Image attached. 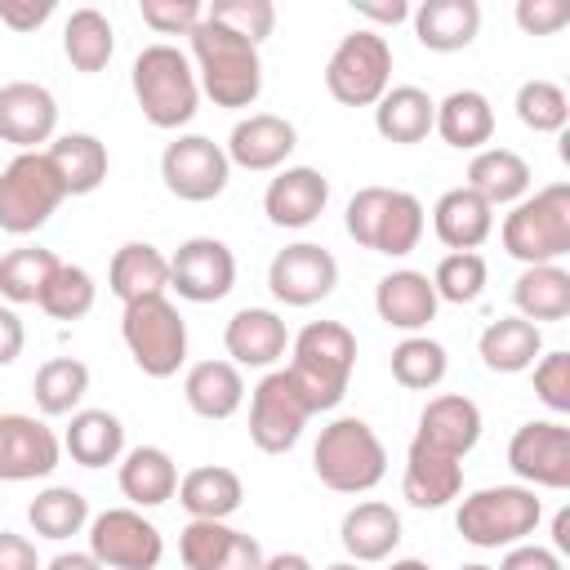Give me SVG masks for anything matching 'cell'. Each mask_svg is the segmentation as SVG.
<instances>
[{
    "mask_svg": "<svg viewBox=\"0 0 570 570\" xmlns=\"http://www.w3.org/2000/svg\"><path fill=\"white\" fill-rule=\"evenodd\" d=\"M191 40V62H196V80L200 89L214 98V107H254L263 94V58L258 45L227 31L223 22H214L209 13L196 22Z\"/></svg>",
    "mask_w": 570,
    "mask_h": 570,
    "instance_id": "6da1fadb",
    "label": "cell"
},
{
    "mask_svg": "<svg viewBox=\"0 0 570 570\" xmlns=\"http://www.w3.org/2000/svg\"><path fill=\"white\" fill-rule=\"evenodd\" d=\"M352 370H356V334L343 321L303 325L294 338V361L285 365V374L294 379V387L312 414L334 410L347 396Z\"/></svg>",
    "mask_w": 570,
    "mask_h": 570,
    "instance_id": "7a4b0ae2",
    "label": "cell"
},
{
    "mask_svg": "<svg viewBox=\"0 0 570 570\" xmlns=\"http://www.w3.org/2000/svg\"><path fill=\"white\" fill-rule=\"evenodd\" d=\"M129 85H134V98H138V111L147 116V125L156 129H178L196 116L200 107V80H196V67L183 49L174 45H147L138 58H134V71H129Z\"/></svg>",
    "mask_w": 570,
    "mask_h": 570,
    "instance_id": "3957f363",
    "label": "cell"
},
{
    "mask_svg": "<svg viewBox=\"0 0 570 570\" xmlns=\"http://www.w3.org/2000/svg\"><path fill=\"white\" fill-rule=\"evenodd\" d=\"M312 472L334 494H365L387 476V450L365 419L343 414L330 428H321L312 450Z\"/></svg>",
    "mask_w": 570,
    "mask_h": 570,
    "instance_id": "277c9868",
    "label": "cell"
},
{
    "mask_svg": "<svg viewBox=\"0 0 570 570\" xmlns=\"http://www.w3.org/2000/svg\"><path fill=\"white\" fill-rule=\"evenodd\" d=\"M343 227L361 249H374V254H387V258H405L410 249H419L423 205H419V196H410L401 187H361L347 200Z\"/></svg>",
    "mask_w": 570,
    "mask_h": 570,
    "instance_id": "5b68a950",
    "label": "cell"
},
{
    "mask_svg": "<svg viewBox=\"0 0 570 570\" xmlns=\"http://www.w3.org/2000/svg\"><path fill=\"white\" fill-rule=\"evenodd\" d=\"M543 521V503L530 485H485L472 490L459 512L454 525L463 534V543L472 548H517L534 534V525Z\"/></svg>",
    "mask_w": 570,
    "mask_h": 570,
    "instance_id": "8992f818",
    "label": "cell"
},
{
    "mask_svg": "<svg viewBox=\"0 0 570 570\" xmlns=\"http://www.w3.org/2000/svg\"><path fill=\"white\" fill-rule=\"evenodd\" d=\"M499 236H503V249L525 267L566 258L570 254V183H548L534 196L517 200Z\"/></svg>",
    "mask_w": 570,
    "mask_h": 570,
    "instance_id": "52a82bcc",
    "label": "cell"
},
{
    "mask_svg": "<svg viewBox=\"0 0 570 570\" xmlns=\"http://www.w3.org/2000/svg\"><path fill=\"white\" fill-rule=\"evenodd\" d=\"M120 338H125L134 365L147 379H169L187 361V321L178 316V307L165 294L160 298L125 303V312H120Z\"/></svg>",
    "mask_w": 570,
    "mask_h": 570,
    "instance_id": "ba28073f",
    "label": "cell"
},
{
    "mask_svg": "<svg viewBox=\"0 0 570 570\" xmlns=\"http://www.w3.org/2000/svg\"><path fill=\"white\" fill-rule=\"evenodd\" d=\"M325 89L343 107H374L392 89V45L370 27L347 31L325 62Z\"/></svg>",
    "mask_w": 570,
    "mask_h": 570,
    "instance_id": "9c48e42d",
    "label": "cell"
},
{
    "mask_svg": "<svg viewBox=\"0 0 570 570\" xmlns=\"http://www.w3.org/2000/svg\"><path fill=\"white\" fill-rule=\"evenodd\" d=\"M62 200H67V191H62L53 165L45 160V151H18L0 169V232L31 236L53 218V209Z\"/></svg>",
    "mask_w": 570,
    "mask_h": 570,
    "instance_id": "30bf717a",
    "label": "cell"
},
{
    "mask_svg": "<svg viewBox=\"0 0 570 570\" xmlns=\"http://www.w3.org/2000/svg\"><path fill=\"white\" fill-rule=\"evenodd\" d=\"M89 557L102 570H156L165 534L138 508H107L89 521Z\"/></svg>",
    "mask_w": 570,
    "mask_h": 570,
    "instance_id": "8fae6325",
    "label": "cell"
},
{
    "mask_svg": "<svg viewBox=\"0 0 570 570\" xmlns=\"http://www.w3.org/2000/svg\"><path fill=\"white\" fill-rule=\"evenodd\" d=\"M160 178H165V191L169 196L191 200V205H205V200H214V196L227 191L232 160H227V151L214 138H205V134H178L160 151Z\"/></svg>",
    "mask_w": 570,
    "mask_h": 570,
    "instance_id": "7c38bea8",
    "label": "cell"
},
{
    "mask_svg": "<svg viewBox=\"0 0 570 570\" xmlns=\"http://www.w3.org/2000/svg\"><path fill=\"white\" fill-rule=\"evenodd\" d=\"M307 419H312V410H307V401L298 396V387L285 370H267L258 379V387L249 392V441L263 454L294 450Z\"/></svg>",
    "mask_w": 570,
    "mask_h": 570,
    "instance_id": "4fadbf2b",
    "label": "cell"
},
{
    "mask_svg": "<svg viewBox=\"0 0 570 570\" xmlns=\"http://www.w3.org/2000/svg\"><path fill=\"white\" fill-rule=\"evenodd\" d=\"M508 468L534 490L570 485V428L561 419H530L508 441Z\"/></svg>",
    "mask_w": 570,
    "mask_h": 570,
    "instance_id": "5bb4252c",
    "label": "cell"
},
{
    "mask_svg": "<svg viewBox=\"0 0 570 570\" xmlns=\"http://www.w3.org/2000/svg\"><path fill=\"white\" fill-rule=\"evenodd\" d=\"M338 285V263L325 245L316 240H298V245H285L272 267H267V289L276 303L285 307H312L321 298H330Z\"/></svg>",
    "mask_w": 570,
    "mask_h": 570,
    "instance_id": "9a60e30c",
    "label": "cell"
},
{
    "mask_svg": "<svg viewBox=\"0 0 570 570\" xmlns=\"http://www.w3.org/2000/svg\"><path fill=\"white\" fill-rule=\"evenodd\" d=\"M236 285V254L214 236H191L169 254V289L187 303H218Z\"/></svg>",
    "mask_w": 570,
    "mask_h": 570,
    "instance_id": "2e32d148",
    "label": "cell"
},
{
    "mask_svg": "<svg viewBox=\"0 0 570 570\" xmlns=\"http://www.w3.org/2000/svg\"><path fill=\"white\" fill-rule=\"evenodd\" d=\"M178 557L187 570H263V543L227 521H187L178 534Z\"/></svg>",
    "mask_w": 570,
    "mask_h": 570,
    "instance_id": "e0dca14e",
    "label": "cell"
},
{
    "mask_svg": "<svg viewBox=\"0 0 570 570\" xmlns=\"http://www.w3.org/2000/svg\"><path fill=\"white\" fill-rule=\"evenodd\" d=\"M62 459V441L36 414H0V481L49 476Z\"/></svg>",
    "mask_w": 570,
    "mask_h": 570,
    "instance_id": "ac0fdd59",
    "label": "cell"
},
{
    "mask_svg": "<svg viewBox=\"0 0 570 570\" xmlns=\"http://www.w3.org/2000/svg\"><path fill=\"white\" fill-rule=\"evenodd\" d=\"M58 129V102L36 80H9L0 85V138L18 151H40V142H53Z\"/></svg>",
    "mask_w": 570,
    "mask_h": 570,
    "instance_id": "d6986e66",
    "label": "cell"
},
{
    "mask_svg": "<svg viewBox=\"0 0 570 570\" xmlns=\"http://www.w3.org/2000/svg\"><path fill=\"white\" fill-rule=\"evenodd\" d=\"M294 147H298V134H294V125L285 116L254 111V116H245V120L232 125L223 151H227L232 165H240L249 174H267V169H281Z\"/></svg>",
    "mask_w": 570,
    "mask_h": 570,
    "instance_id": "ffe728a7",
    "label": "cell"
},
{
    "mask_svg": "<svg viewBox=\"0 0 570 570\" xmlns=\"http://www.w3.org/2000/svg\"><path fill=\"white\" fill-rule=\"evenodd\" d=\"M330 200V178L312 165L281 169L263 191V214L272 227H312Z\"/></svg>",
    "mask_w": 570,
    "mask_h": 570,
    "instance_id": "44dd1931",
    "label": "cell"
},
{
    "mask_svg": "<svg viewBox=\"0 0 570 570\" xmlns=\"http://www.w3.org/2000/svg\"><path fill=\"white\" fill-rule=\"evenodd\" d=\"M414 441H423L428 450H441L450 459H463L476 441H481V405L463 392H441L423 405L419 414V432Z\"/></svg>",
    "mask_w": 570,
    "mask_h": 570,
    "instance_id": "7402d4cb",
    "label": "cell"
},
{
    "mask_svg": "<svg viewBox=\"0 0 570 570\" xmlns=\"http://www.w3.org/2000/svg\"><path fill=\"white\" fill-rule=\"evenodd\" d=\"M436 307H441V298H436L428 272L401 267V272H387V276L374 285V312H379V321L392 325V330L419 334V330H428V321H436Z\"/></svg>",
    "mask_w": 570,
    "mask_h": 570,
    "instance_id": "603a6c76",
    "label": "cell"
},
{
    "mask_svg": "<svg viewBox=\"0 0 570 570\" xmlns=\"http://www.w3.org/2000/svg\"><path fill=\"white\" fill-rule=\"evenodd\" d=\"M223 347L236 370H272L289 347V330L272 307H240L223 330Z\"/></svg>",
    "mask_w": 570,
    "mask_h": 570,
    "instance_id": "cb8c5ba5",
    "label": "cell"
},
{
    "mask_svg": "<svg viewBox=\"0 0 570 570\" xmlns=\"http://www.w3.org/2000/svg\"><path fill=\"white\" fill-rule=\"evenodd\" d=\"M338 543L347 548V557L356 566L365 561H387L401 543V512L392 503H379V499H365L356 508H347L343 525H338Z\"/></svg>",
    "mask_w": 570,
    "mask_h": 570,
    "instance_id": "d4e9b609",
    "label": "cell"
},
{
    "mask_svg": "<svg viewBox=\"0 0 570 570\" xmlns=\"http://www.w3.org/2000/svg\"><path fill=\"white\" fill-rule=\"evenodd\" d=\"M414 36L423 49L432 53H454L468 49L481 31V4L476 0H423L419 9H410Z\"/></svg>",
    "mask_w": 570,
    "mask_h": 570,
    "instance_id": "484cf974",
    "label": "cell"
},
{
    "mask_svg": "<svg viewBox=\"0 0 570 570\" xmlns=\"http://www.w3.org/2000/svg\"><path fill=\"white\" fill-rule=\"evenodd\" d=\"M530 183H534V174H530V160L525 156H517L512 147H481L472 156V165H468V183L463 187H472L494 209V205L525 200L530 196Z\"/></svg>",
    "mask_w": 570,
    "mask_h": 570,
    "instance_id": "4316f807",
    "label": "cell"
},
{
    "mask_svg": "<svg viewBox=\"0 0 570 570\" xmlns=\"http://www.w3.org/2000/svg\"><path fill=\"white\" fill-rule=\"evenodd\" d=\"M107 289H111L120 303L160 298V294L169 289V258H165L156 245H147V240H125V245L111 254Z\"/></svg>",
    "mask_w": 570,
    "mask_h": 570,
    "instance_id": "83f0119b",
    "label": "cell"
},
{
    "mask_svg": "<svg viewBox=\"0 0 570 570\" xmlns=\"http://www.w3.org/2000/svg\"><path fill=\"white\" fill-rule=\"evenodd\" d=\"M401 490L414 508H445L463 490V463L441 454V450H428L423 441H410Z\"/></svg>",
    "mask_w": 570,
    "mask_h": 570,
    "instance_id": "f1b7e54d",
    "label": "cell"
},
{
    "mask_svg": "<svg viewBox=\"0 0 570 570\" xmlns=\"http://www.w3.org/2000/svg\"><path fill=\"white\" fill-rule=\"evenodd\" d=\"M432 232L450 254L454 249H476L494 232V209L472 187H450L432 205Z\"/></svg>",
    "mask_w": 570,
    "mask_h": 570,
    "instance_id": "f546056e",
    "label": "cell"
},
{
    "mask_svg": "<svg viewBox=\"0 0 570 570\" xmlns=\"http://www.w3.org/2000/svg\"><path fill=\"white\" fill-rule=\"evenodd\" d=\"M245 499V485L223 463H200L187 476H178V503L191 521H227Z\"/></svg>",
    "mask_w": 570,
    "mask_h": 570,
    "instance_id": "4dcf8cb0",
    "label": "cell"
},
{
    "mask_svg": "<svg viewBox=\"0 0 570 570\" xmlns=\"http://www.w3.org/2000/svg\"><path fill=\"white\" fill-rule=\"evenodd\" d=\"M120 494L134 508H160L178 494V463L160 445H138L120 459Z\"/></svg>",
    "mask_w": 570,
    "mask_h": 570,
    "instance_id": "1f68e13d",
    "label": "cell"
},
{
    "mask_svg": "<svg viewBox=\"0 0 570 570\" xmlns=\"http://www.w3.org/2000/svg\"><path fill=\"white\" fill-rule=\"evenodd\" d=\"M436 120V102L428 98V89L419 85H392L379 102H374V129L396 142V147H414L432 134Z\"/></svg>",
    "mask_w": 570,
    "mask_h": 570,
    "instance_id": "d6a6232c",
    "label": "cell"
},
{
    "mask_svg": "<svg viewBox=\"0 0 570 570\" xmlns=\"http://www.w3.org/2000/svg\"><path fill=\"white\" fill-rule=\"evenodd\" d=\"M432 129L459 151H481L494 138V107L481 89H454L436 102Z\"/></svg>",
    "mask_w": 570,
    "mask_h": 570,
    "instance_id": "836d02e7",
    "label": "cell"
},
{
    "mask_svg": "<svg viewBox=\"0 0 570 570\" xmlns=\"http://www.w3.org/2000/svg\"><path fill=\"white\" fill-rule=\"evenodd\" d=\"M45 160L53 165L67 196H89L107 178V147L94 134H62L45 147Z\"/></svg>",
    "mask_w": 570,
    "mask_h": 570,
    "instance_id": "e575fe53",
    "label": "cell"
},
{
    "mask_svg": "<svg viewBox=\"0 0 570 570\" xmlns=\"http://www.w3.org/2000/svg\"><path fill=\"white\" fill-rule=\"evenodd\" d=\"M476 352H481L485 370H494V374H521V370H530L543 356V334H539V325H530L521 316H499V321H490L481 330Z\"/></svg>",
    "mask_w": 570,
    "mask_h": 570,
    "instance_id": "d590c367",
    "label": "cell"
},
{
    "mask_svg": "<svg viewBox=\"0 0 570 570\" xmlns=\"http://www.w3.org/2000/svg\"><path fill=\"white\" fill-rule=\"evenodd\" d=\"M183 396L200 419H232L245 405V379L232 361H196L183 379Z\"/></svg>",
    "mask_w": 570,
    "mask_h": 570,
    "instance_id": "8d00e7d4",
    "label": "cell"
},
{
    "mask_svg": "<svg viewBox=\"0 0 570 570\" xmlns=\"http://www.w3.org/2000/svg\"><path fill=\"white\" fill-rule=\"evenodd\" d=\"M512 303H517L521 321H530V325L566 321L570 316V272L561 263L521 267V276L512 281Z\"/></svg>",
    "mask_w": 570,
    "mask_h": 570,
    "instance_id": "74e56055",
    "label": "cell"
},
{
    "mask_svg": "<svg viewBox=\"0 0 570 570\" xmlns=\"http://www.w3.org/2000/svg\"><path fill=\"white\" fill-rule=\"evenodd\" d=\"M62 450L80 468H107L125 454V428L111 410H76L62 436Z\"/></svg>",
    "mask_w": 570,
    "mask_h": 570,
    "instance_id": "f35d334b",
    "label": "cell"
},
{
    "mask_svg": "<svg viewBox=\"0 0 570 570\" xmlns=\"http://www.w3.org/2000/svg\"><path fill=\"white\" fill-rule=\"evenodd\" d=\"M62 53H67V62H71L76 71H85V76L102 71V67L111 62V53H116V31H111L107 13L94 9V4L71 9V18L62 22Z\"/></svg>",
    "mask_w": 570,
    "mask_h": 570,
    "instance_id": "ab89813d",
    "label": "cell"
},
{
    "mask_svg": "<svg viewBox=\"0 0 570 570\" xmlns=\"http://www.w3.org/2000/svg\"><path fill=\"white\" fill-rule=\"evenodd\" d=\"M89 392V365L76 361V356H53L36 370L31 379V396H36V410L58 419V414H76V405L85 401Z\"/></svg>",
    "mask_w": 570,
    "mask_h": 570,
    "instance_id": "60d3db41",
    "label": "cell"
},
{
    "mask_svg": "<svg viewBox=\"0 0 570 570\" xmlns=\"http://www.w3.org/2000/svg\"><path fill=\"white\" fill-rule=\"evenodd\" d=\"M27 521H31V530L40 539L62 543V539H71V534H80L89 525V499L80 490H71V485H45L27 503Z\"/></svg>",
    "mask_w": 570,
    "mask_h": 570,
    "instance_id": "b9f144b4",
    "label": "cell"
},
{
    "mask_svg": "<svg viewBox=\"0 0 570 570\" xmlns=\"http://www.w3.org/2000/svg\"><path fill=\"white\" fill-rule=\"evenodd\" d=\"M58 263L62 258L53 249H45V245H18V249H9L0 258V298L13 303V307L40 303V289L49 285V276H53Z\"/></svg>",
    "mask_w": 570,
    "mask_h": 570,
    "instance_id": "7bdbcfd3",
    "label": "cell"
},
{
    "mask_svg": "<svg viewBox=\"0 0 570 570\" xmlns=\"http://www.w3.org/2000/svg\"><path fill=\"white\" fill-rule=\"evenodd\" d=\"M445 370H450V356H445V347H441L436 338H428V334H405V338L392 347V379H396L401 387H410V392L436 387V383L445 379Z\"/></svg>",
    "mask_w": 570,
    "mask_h": 570,
    "instance_id": "ee69618b",
    "label": "cell"
},
{
    "mask_svg": "<svg viewBox=\"0 0 570 570\" xmlns=\"http://www.w3.org/2000/svg\"><path fill=\"white\" fill-rule=\"evenodd\" d=\"M94 298H98L94 276L85 267H76V263H58L53 276H49V285L40 289V303L36 307L45 316H53V321H80V316L94 312Z\"/></svg>",
    "mask_w": 570,
    "mask_h": 570,
    "instance_id": "f6af8a7d",
    "label": "cell"
},
{
    "mask_svg": "<svg viewBox=\"0 0 570 570\" xmlns=\"http://www.w3.org/2000/svg\"><path fill=\"white\" fill-rule=\"evenodd\" d=\"M517 120L534 134H561L570 120V98L557 80H525L517 89Z\"/></svg>",
    "mask_w": 570,
    "mask_h": 570,
    "instance_id": "bcb514c9",
    "label": "cell"
},
{
    "mask_svg": "<svg viewBox=\"0 0 570 570\" xmlns=\"http://www.w3.org/2000/svg\"><path fill=\"white\" fill-rule=\"evenodd\" d=\"M485 258L476 254V249H454V254H445L441 263H436V272H432V289H436V298L441 303H476L481 298V289H485Z\"/></svg>",
    "mask_w": 570,
    "mask_h": 570,
    "instance_id": "7dc6e473",
    "label": "cell"
},
{
    "mask_svg": "<svg viewBox=\"0 0 570 570\" xmlns=\"http://www.w3.org/2000/svg\"><path fill=\"white\" fill-rule=\"evenodd\" d=\"M205 13L214 22H223L227 31L254 40V45L267 40L272 27H276V4L272 0H214V4H205Z\"/></svg>",
    "mask_w": 570,
    "mask_h": 570,
    "instance_id": "c3c4849f",
    "label": "cell"
},
{
    "mask_svg": "<svg viewBox=\"0 0 570 570\" xmlns=\"http://www.w3.org/2000/svg\"><path fill=\"white\" fill-rule=\"evenodd\" d=\"M534 396L552 414H570V352H548L534 361Z\"/></svg>",
    "mask_w": 570,
    "mask_h": 570,
    "instance_id": "681fc988",
    "label": "cell"
},
{
    "mask_svg": "<svg viewBox=\"0 0 570 570\" xmlns=\"http://www.w3.org/2000/svg\"><path fill=\"white\" fill-rule=\"evenodd\" d=\"M138 13L160 36H191L196 22L205 18V4H196V0H142Z\"/></svg>",
    "mask_w": 570,
    "mask_h": 570,
    "instance_id": "f907efd6",
    "label": "cell"
},
{
    "mask_svg": "<svg viewBox=\"0 0 570 570\" xmlns=\"http://www.w3.org/2000/svg\"><path fill=\"white\" fill-rule=\"evenodd\" d=\"M512 18L525 36H557L570 22V4L566 0H517Z\"/></svg>",
    "mask_w": 570,
    "mask_h": 570,
    "instance_id": "816d5d0a",
    "label": "cell"
},
{
    "mask_svg": "<svg viewBox=\"0 0 570 570\" xmlns=\"http://www.w3.org/2000/svg\"><path fill=\"white\" fill-rule=\"evenodd\" d=\"M53 18V0H0V22L13 31H36Z\"/></svg>",
    "mask_w": 570,
    "mask_h": 570,
    "instance_id": "f5cc1de1",
    "label": "cell"
},
{
    "mask_svg": "<svg viewBox=\"0 0 570 570\" xmlns=\"http://www.w3.org/2000/svg\"><path fill=\"white\" fill-rule=\"evenodd\" d=\"M499 570H566V566H561V557H557L552 548L517 543V548H508V552H503Z\"/></svg>",
    "mask_w": 570,
    "mask_h": 570,
    "instance_id": "db71d44e",
    "label": "cell"
},
{
    "mask_svg": "<svg viewBox=\"0 0 570 570\" xmlns=\"http://www.w3.org/2000/svg\"><path fill=\"white\" fill-rule=\"evenodd\" d=\"M0 570H40L36 543L13 530H0Z\"/></svg>",
    "mask_w": 570,
    "mask_h": 570,
    "instance_id": "11a10c76",
    "label": "cell"
},
{
    "mask_svg": "<svg viewBox=\"0 0 570 570\" xmlns=\"http://www.w3.org/2000/svg\"><path fill=\"white\" fill-rule=\"evenodd\" d=\"M22 343H27V330H22L18 312L0 307V365H13L22 356Z\"/></svg>",
    "mask_w": 570,
    "mask_h": 570,
    "instance_id": "9f6ffc18",
    "label": "cell"
},
{
    "mask_svg": "<svg viewBox=\"0 0 570 570\" xmlns=\"http://www.w3.org/2000/svg\"><path fill=\"white\" fill-rule=\"evenodd\" d=\"M356 13H361V18H374V22H392V27H396V22H405V18H410V4H405V0H392V4L361 0V4H356Z\"/></svg>",
    "mask_w": 570,
    "mask_h": 570,
    "instance_id": "6f0895ef",
    "label": "cell"
},
{
    "mask_svg": "<svg viewBox=\"0 0 570 570\" xmlns=\"http://www.w3.org/2000/svg\"><path fill=\"white\" fill-rule=\"evenodd\" d=\"M45 570H102V566H98L89 552H58Z\"/></svg>",
    "mask_w": 570,
    "mask_h": 570,
    "instance_id": "680465c9",
    "label": "cell"
},
{
    "mask_svg": "<svg viewBox=\"0 0 570 570\" xmlns=\"http://www.w3.org/2000/svg\"><path fill=\"white\" fill-rule=\"evenodd\" d=\"M263 570H312V561L303 552H272L263 557Z\"/></svg>",
    "mask_w": 570,
    "mask_h": 570,
    "instance_id": "91938a15",
    "label": "cell"
},
{
    "mask_svg": "<svg viewBox=\"0 0 570 570\" xmlns=\"http://www.w3.org/2000/svg\"><path fill=\"white\" fill-rule=\"evenodd\" d=\"M552 543H557V557L570 552V508H561V512L552 517Z\"/></svg>",
    "mask_w": 570,
    "mask_h": 570,
    "instance_id": "94428289",
    "label": "cell"
},
{
    "mask_svg": "<svg viewBox=\"0 0 570 570\" xmlns=\"http://www.w3.org/2000/svg\"><path fill=\"white\" fill-rule=\"evenodd\" d=\"M387 570H432L428 561H419V557H401V561H392Z\"/></svg>",
    "mask_w": 570,
    "mask_h": 570,
    "instance_id": "6125c7cd",
    "label": "cell"
},
{
    "mask_svg": "<svg viewBox=\"0 0 570 570\" xmlns=\"http://www.w3.org/2000/svg\"><path fill=\"white\" fill-rule=\"evenodd\" d=\"M325 570H361L356 561H334V566H325Z\"/></svg>",
    "mask_w": 570,
    "mask_h": 570,
    "instance_id": "be15d7a7",
    "label": "cell"
},
{
    "mask_svg": "<svg viewBox=\"0 0 570 570\" xmlns=\"http://www.w3.org/2000/svg\"><path fill=\"white\" fill-rule=\"evenodd\" d=\"M459 570H494V566H481V561H472V566H459Z\"/></svg>",
    "mask_w": 570,
    "mask_h": 570,
    "instance_id": "e7e4bbea",
    "label": "cell"
}]
</instances>
